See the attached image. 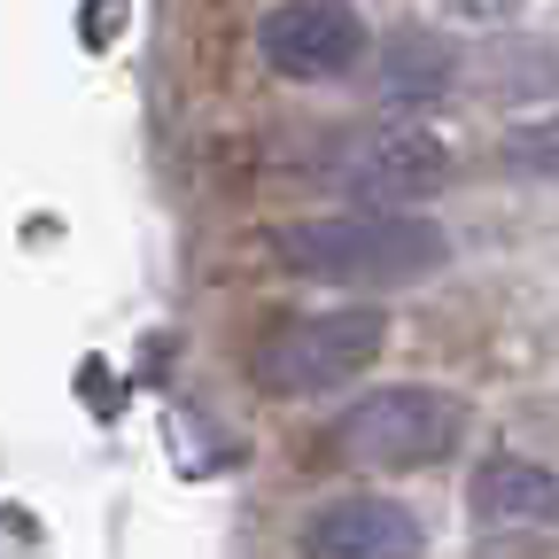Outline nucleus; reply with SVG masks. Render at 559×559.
Listing matches in <instances>:
<instances>
[{
    "label": "nucleus",
    "mask_w": 559,
    "mask_h": 559,
    "mask_svg": "<svg viewBox=\"0 0 559 559\" xmlns=\"http://www.w3.org/2000/svg\"><path fill=\"white\" fill-rule=\"evenodd\" d=\"M381 79H389V102H436L459 79V47L436 32H396L381 55Z\"/></svg>",
    "instance_id": "obj_8"
},
{
    "label": "nucleus",
    "mask_w": 559,
    "mask_h": 559,
    "mask_svg": "<svg viewBox=\"0 0 559 559\" xmlns=\"http://www.w3.org/2000/svg\"><path fill=\"white\" fill-rule=\"evenodd\" d=\"M257 47H264V62L280 79L319 86V79H342V70L366 55V24H358V9H342V0H280L257 24Z\"/></svg>",
    "instance_id": "obj_6"
},
{
    "label": "nucleus",
    "mask_w": 559,
    "mask_h": 559,
    "mask_svg": "<svg viewBox=\"0 0 559 559\" xmlns=\"http://www.w3.org/2000/svg\"><path fill=\"white\" fill-rule=\"evenodd\" d=\"M280 264L326 288H412L451 264V234L412 210H342L280 234Z\"/></svg>",
    "instance_id": "obj_1"
},
{
    "label": "nucleus",
    "mask_w": 559,
    "mask_h": 559,
    "mask_svg": "<svg viewBox=\"0 0 559 559\" xmlns=\"http://www.w3.org/2000/svg\"><path fill=\"white\" fill-rule=\"evenodd\" d=\"M389 342V319L373 304H349V311H311V319H288L257 342V389L264 396H326L342 381H358Z\"/></svg>",
    "instance_id": "obj_3"
},
{
    "label": "nucleus",
    "mask_w": 559,
    "mask_h": 559,
    "mask_svg": "<svg viewBox=\"0 0 559 559\" xmlns=\"http://www.w3.org/2000/svg\"><path fill=\"white\" fill-rule=\"evenodd\" d=\"M326 179L349 194V210H404L412 194H436L451 179V148L419 124H366L334 148Z\"/></svg>",
    "instance_id": "obj_4"
},
{
    "label": "nucleus",
    "mask_w": 559,
    "mask_h": 559,
    "mask_svg": "<svg viewBox=\"0 0 559 559\" xmlns=\"http://www.w3.org/2000/svg\"><path fill=\"white\" fill-rule=\"evenodd\" d=\"M419 513L396 498H334L304 528V559H419Z\"/></svg>",
    "instance_id": "obj_7"
},
{
    "label": "nucleus",
    "mask_w": 559,
    "mask_h": 559,
    "mask_svg": "<svg viewBox=\"0 0 559 559\" xmlns=\"http://www.w3.org/2000/svg\"><path fill=\"white\" fill-rule=\"evenodd\" d=\"M466 436V396L404 381V389H373L334 419V451L358 459L373 474H404V466H436L451 459Z\"/></svg>",
    "instance_id": "obj_2"
},
{
    "label": "nucleus",
    "mask_w": 559,
    "mask_h": 559,
    "mask_svg": "<svg viewBox=\"0 0 559 559\" xmlns=\"http://www.w3.org/2000/svg\"><path fill=\"white\" fill-rule=\"evenodd\" d=\"M481 86L506 102H544L559 86V47L551 39H498L481 47Z\"/></svg>",
    "instance_id": "obj_9"
},
{
    "label": "nucleus",
    "mask_w": 559,
    "mask_h": 559,
    "mask_svg": "<svg viewBox=\"0 0 559 559\" xmlns=\"http://www.w3.org/2000/svg\"><path fill=\"white\" fill-rule=\"evenodd\" d=\"M466 513H474V551L489 559H528L559 544V474L536 459H481L474 489H466Z\"/></svg>",
    "instance_id": "obj_5"
},
{
    "label": "nucleus",
    "mask_w": 559,
    "mask_h": 559,
    "mask_svg": "<svg viewBox=\"0 0 559 559\" xmlns=\"http://www.w3.org/2000/svg\"><path fill=\"white\" fill-rule=\"evenodd\" d=\"M506 164H513L521 179H559V117L521 124V132L506 140Z\"/></svg>",
    "instance_id": "obj_10"
}]
</instances>
